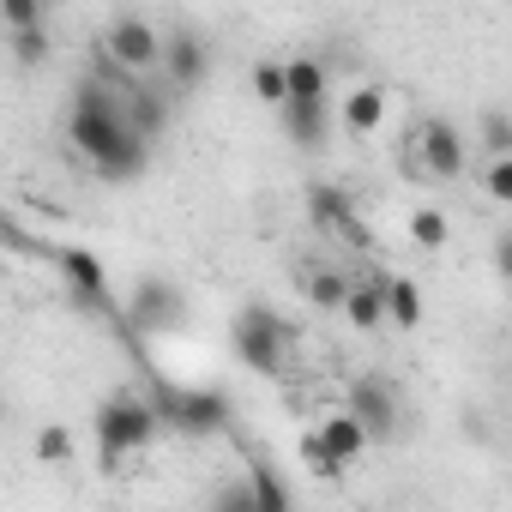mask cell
I'll return each mask as SVG.
<instances>
[{
	"instance_id": "26",
	"label": "cell",
	"mask_w": 512,
	"mask_h": 512,
	"mask_svg": "<svg viewBox=\"0 0 512 512\" xmlns=\"http://www.w3.org/2000/svg\"><path fill=\"white\" fill-rule=\"evenodd\" d=\"M37 458H43V464H67V458H73V434H67L61 422H49V428L37 434Z\"/></svg>"
},
{
	"instance_id": "7",
	"label": "cell",
	"mask_w": 512,
	"mask_h": 512,
	"mask_svg": "<svg viewBox=\"0 0 512 512\" xmlns=\"http://www.w3.org/2000/svg\"><path fill=\"white\" fill-rule=\"evenodd\" d=\"M344 410L368 428V440H374V446H380V440H392V434H398V422H404L398 392H392V380H386V374H362V380L350 386Z\"/></svg>"
},
{
	"instance_id": "14",
	"label": "cell",
	"mask_w": 512,
	"mask_h": 512,
	"mask_svg": "<svg viewBox=\"0 0 512 512\" xmlns=\"http://www.w3.org/2000/svg\"><path fill=\"white\" fill-rule=\"evenodd\" d=\"M247 482H253V500H260V512H296L290 482H284V470H278L266 452H247Z\"/></svg>"
},
{
	"instance_id": "10",
	"label": "cell",
	"mask_w": 512,
	"mask_h": 512,
	"mask_svg": "<svg viewBox=\"0 0 512 512\" xmlns=\"http://www.w3.org/2000/svg\"><path fill=\"white\" fill-rule=\"evenodd\" d=\"M163 73H169V91H199L205 85V73H211V43L199 37V31H169V43H163Z\"/></svg>"
},
{
	"instance_id": "4",
	"label": "cell",
	"mask_w": 512,
	"mask_h": 512,
	"mask_svg": "<svg viewBox=\"0 0 512 512\" xmlns=\"http://www.w3.org/2000/svg\"><path fill=\"white\" fill-rule=\"evenodd\" d=\"M163 43H169V31H157V25L139 19V13H115V19L103 25V61H109L121 79H145L151 67H163Z\"/></svg>"
},
{
	"instance_id": "28",
	"label": "cell",
	"mask_w": 512,
	"mask_h": 512,
	"mask_svg": "<svg viewBox=\"0 0 512 512\" xmlns=\"http://www.w3.org/2000/svg\"><path fill=\"white\" fill-rule=\"evenodd\" d=\"M0 19H7V31H31V25H43V7H37V0H7Z\"/></svg>"
},
{
	"instance_id": "17",
	"label": "cell",
	"mask_w": 512,
	"mask_h": 512,
	"mask_svg": "<svg viewBox=\"0 0 512 512\" xmlns=\"http://www.w3.org/2000/svg\"><path fill=\"white\" fill-rule=\"evenodd\" d=\"M344 320L356 332H380L386 326V278H356V290L344 302Z\"/></svg>"
},
{
	"instance_id": "29",
	"label": "cell",
	"mask_w": 512,
	"mask_h": 512,
	"mask_svg": "<svg viewBox=\"0 0 512 512\" xmlns=\"http://www.w3.org/2000/svg\"><path fill=\"white\" fill-rule=\"evenodd\" d=\"M494 266H500V278L512 284V229H506V235L494 241Z\"/></svg>"
},
{
	"instance_id": "22",
	"label": "cell",
	"mask_w": 512,
	"mask_h": 512,
	"mask_svg": "<svg viewBox=\"0 0 512 512\" xmlns=\"http://www.w3.org/2000/svg\"><path fill=\"white\" fill-rule=\"evenodd\" d=\"M482 151H488V163L494 157H512V115H500V109H482Z\"/></svg>"
},
{
	"instance_id": "1",
	"label": "cell",
	"mask_w": 512,
	"mask_h": 512,
	"mask_svg": "<svg viewBox=\"0 0 512 512\" xmlns=\"http://www.w3.org/2000/svg\"><path fill=\"white\" fill-rule=\"evenodd\" d=\"M127 85L133 79H121V73L115 79H79V91L67 103V139L103 181H133L151 157V139L127 115Z\"/></svg>"
},
{
	"instance_id": "12",
	"label": "cell",
	"mask_w": 512,
	"mask_h": 512,
	"mask_svg": "<svg viewBox=\"0 0 512 512\" xmlns=\"http://www.w3.org/2000/svg\"><path fill=\"white\" fill-rule=\"evenodd\" d=\"M314 434L326 440V452H332V458H338L344 470H350V464H356V458H362V452L374 446V440H368V428H362V422H356L350 410H326V416L314 422Z\"/></svg>"
},
{
	"instance_id": "15",
	"label": "cell",
	"mask_w": 512,
	"mask_h": 512,
	"mask_svg": "<svg viewBox=\"0 0 512 512\" xmlns=\"http://www.w3.org/2000/svg\"><path fill=\"white\" fill-rule=\"evenodd\" d=\"M350 290H356V278L338 272V266H308V272H302V296H308L314 308H326V314H344Z\"/></svg>"
},
{
	"instance_id": "6",
	"label": "cell",
	"mask_w": 512,
	"mask_h": 512,
	"mask_svg": "<svg viewBox=\"0 0 512 512\" xmlns=\"http://www.w3.org/2000/svg\"><path fill=\"white\" fill-rule=\"evenodd\" d=\"M410 151H416V175H428V181H452V175H464V133H458L446 115L422 121L416 139H410Z\"/></svg>"
},
{
	"instance_id": "16",
	"label": "cell",
	"mask_w": 512,
	"mask_h": 512,
	"mask_svg": "<svg viewBox=\"0 0 512 512\" xmlns=\"http://www.w3.org/2000/svg\"><path fill=\"white\" fill-rule=\"evenodd\" d=\"M344 127H350L356 139L380 133V127H386V85H356V91L344 97Z\"/></svg>"
},
{
	"instance_id": "24",
	"label": "cell",
	"mask_w": 512,
	"mask_h": 512,
	"mask_svg": "<svg viewBox=\"0 0 512 512\" xmlns=\"http://www.w3.org/2000/svg\"><path fill=\"white\" fill-rule=\"evenodd\" d=\"M211 512H260V500H253V482L241 476V482H223L217 494H211Z\"/></svg>"
},
{
	"instance_id": "23",
	"label": "cell",
	"mask_w": 512,
	"mask_h": 512,
	"mask_svg": "<svg viewBox=\"0 0 512 512\" xmlns=\"http://www.w3.org/2000/svg\"><path fill=\"white\" fill-rule=\"evenodd\" d=\"M302 464H308V470H314V476H320V482H338V476H344V464H338V458H332V452H326V440H320V434H314V428H308V434H302Z\"/></svg>"
},
{
	"instance_id": "25",
	"label": "cell",
	"mask_w": 512,
	"mask_h": 512,
	"mask_svg": "<svg viewBox=\"0 0 512 512\" xmlns=\"http://www.w3.org/2000/svg\"><path fill=\"white\" fill-rule=\"evenodd\" d=\"M13 37V55L25 61V67H37L43 55H49V25H31V31H7Z\"/></svg>"
},
{
	"instance_id": "9",
	"label": "cell",
	"mask_w": 512,
	"mask_h": 512,
	"mask_svg": "<svg viewBox=\"0 0 512 512\" xmlns=\"http://www.w3.org/2000/svg\"><path fill=\"white\" fill-rule=\"evenodd\" d=\"M308 217H314V229L368 247V229H362V217H356V199H350L338 181H314V187H308Z\"/></svg>"
},
{
	"instance_id": "27",
	"label": "cell",
	"mask_w": 512,
	"mask_h": 512,
	"mask_svg": "<svg viewBox=\"0 0 512 512\" xmlns=\"http://www.w3.org/2000/svg\"><path fill=\"white\" fill-rule=\"evenodd\" d=\"M482 193H488V199H500V205H512V157L482 163Z\"/></svg>"
},
{
	"instance_id": "19",
	"label": "cell",
	"mask_w": 512,
	"mask_h": 512,
	"mask_svg": "<svg viewBox=\"0 0 512 512\" xmlns=\"http://www.w3.org/2000/svg\"><path fill=\"white\" fill-rule=\"evenodd\" d=\"M386 320H392L398 332L422 326V290H416L410 278H386Z\"/></svg>"
},
{
	"instance_id": "2",
	"label": "cell",
	"mask_w": 512,
	"mask_h": 512,
	"mask_svg": "<svg viewBox=\"0 0 512 512\" xmlns=\"http://www.w3.org/2000/svg\"><path fill=\"white\" fill-rule=\"evenodd\" d=\"M157 428H163V416L145 392H109L97 404V458H103V470H121L127 452H145L157 440Z\"/></svg>"
},
{
	"instance_id": "5",
	"label": "cell",
	"mask_w": 512,
	"mask_h": 512,
	"mask_svg": "<svg viewBox=\"0 0 512 512\" xmlns=\"http://www.w3.org/2000/svg\"><path fill=\"white\" fill-rule=\"evenodd\" d=\"M151 404H157V416L163 422H175L181 434H193V440H205V434H223L229 428V398L223 392H211V386H193V392H181V386H151Z\"/></svg>"
},
{
	"instance_id": "3",
	"label": "cell",
	"mask_w": 512,
	"mask_h": 512,
	"mask_svg": "<svg viewBox=\"0 0 512 512\" xmlns=\"http://www.w3.org/2000/svg\"><path fill=\"white\" fill-rule=\"evenodd\" d=\"M235 356H241V368H253V374H266V380H278L284 374V362H290V326H284V314L278 308H266V302H247L241 314H235Z\"/></svg>"
},
{
	"instance_id": "8",
	"label": "cell",
	"mask_w": 512,
	"mask_h": 512,
	"mask_svg": "<svg viewBox=\"0 0 512 512\" xmlns=\"http://www.w3.org/2000/svg\"><path fill=\"white\" fill-rule=\"evenodd\" d=\"M55 266H61L67 296H73L85 314H109V272H103L97 253H85V247H61V253H55Z\"/></svg>"
},
{
	"instance_id": "18",
	"label": "cell",
	"mask_w": 512,
	"mask_h": 512,
	"mask_svg": "<svg viewBox=\"0 0 512 512\" xmlns=\"http://www.w3.org/2000/svg\"><path fill=\"white\" fill-rule=\"evenodd\" d=\"M284 73H290V103H326V85H332L326 61L296 55V61H284Z\"/></svg>"
},
{
	"instance_id": "13",
	"label": "cell",
	"mask_w": 512,
	"mask_h": 512,
	"mask_svg": "<svg viewBox=\"0 0 512 512\" xmlns=\"http://www.w3.org/2000/svg\"><path fill=\"white\" fill-rule=\"evenodd\" d=\"M278 121H284L290 145H302V151H320L332 139V103H284Z\"/></svg>"
},
{
	"instance_id": "20",
	"label": "cell",
	"mask_w": 512,
	"mask_h": 512,
	"mask_svg": "<svg viewBox=\"0 0 512 512\" xmlns=\"http://www.w3.org/2000/svg\"><path fill=\"white\" fill-rule=\"evenodd\" d=\"M446 235H452L446 211H434V205H416V211H410V241H416L422 253H440V247H446Z\"/></svg>"
},
{
	"instance_id": "21",
	"label": "cell",
	"mask_w": 512,
	"mask_h": 512,
	"mask_svg": "<svg viewBox=\"0 0 512 512\" xmlns=\"http://www.w3.org/2000/svg\"><path fill=\"white\" fill-rule=\"evenodd\" d=\"M253 97H260L266 109H284V103H290V73H284V61H260V67H253Z\"/></svg>"
},
{
	"instance_id": "11",
	"label": "cell",
	"mask_w": 512,
	"mask_h": 512,
	"mask_svg": "<svg viewBox=\"0 0 512 512\" xmlns=\"http://www.w3.org/2000/svg\"><path fill=\"white\" fill-rule=\"evenodd\" d=\"M127 314H133V326H145V332H169V326H181L187 302H181V290H175L169 278H139Z\"/></svg>"
}]
</instances>
